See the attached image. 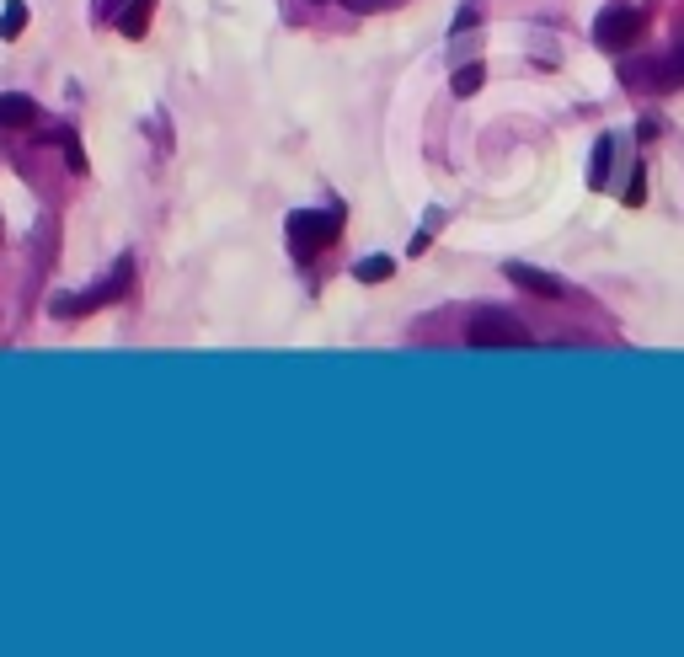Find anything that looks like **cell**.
Masks as SVG:
<instances>
[{"mask_svg":"<svg viewBox=\"0 0 684 657\" xmlns=\"http://www.w3.org/2000/svg\"><path fill=\"white\" fill-rule=\"evenodd\" d=\"M465 342L471 348H530V332L508 316V310H476L465 321Z\"/></svg>","mask_w":684,"mask_h":657,"instance_id":"cell-1","label":"cell"},{"mask_svg":"<svg viewBox=\"0 0 684 657\" xmlns=\"http://www.w3.org/2000/svg\"><path fill=\"white\" fill-rule=\"evenodd\" d=\"M33 123H38V102L33 97H22V91H6V97H0V134L33 129Z\"/></svg>","mask_w":684,"mask_h":657,"instance_id":"cell-5","label":"cell"},{"mask_svg":"<svg viewBox=\"0 0 684 657\" xmlns=\"http://www.w3.org/2000/svg\"><path fill=\"white\" fill-rule=\"evenodd\" d=\"M150 6H155V0H134V6H123V11H118V33H123V38H145Z\"/></svg>","mask_w":684,"mask_h":657,"instance_id":"cell-6","label":"cell"},{"mask_svg":"<svg viewBox=\"0 0 684 657\" xmlns=\"http://www.w3.org/2000/svg\"><path fill=\"white\" fill-rule=\"evenodd\" d=\"M481 81H487V70H481V65H465V70H455V97H476Z\"/></svg>","mask_w":684,"mask_h":657,"instance_id":"cell-10","label":"cell"},{"mask_svg":"<svg viewBox=\"0 0 684 657\" xmlns=\"http://www.w3.org/2000/svg\"><path fill=\"white\" fill-rule=\"evenodd\" d=\"M610 161H615V139H610V134H599V145H594V166H588V182H594V187L610 182Z\"/></svg>","mask_w":684,"mask_h":657,"instance_id":"cell-7","label":"cell"},{"mask_svg":"<svg viewBox=\"0 0 684 657\" xmlns=\"http://www.w3.org/2000/svg\"><path fill=\"white\" fill-rule=\"evenodd\" d=\"M342 6H348V11H364V17H369V11H385L391 0H342Z\"/></svg>","mask_w":684,"mask_h":657,"instance_id":"cell-13","label":"cell"},{"mask_svg":"<svg viewBox=\"0 0 684 657\" xmlns=\"http://www.w3.org/2000/svg\"><path fill=\"white\" fill-rule=\"evenodd\" d=\"M642 177H647V171L636 166V177H631V187H626V203H642V198H647V182H642Z\"/></svg>","mask_w":684,"mask_h":657,"instance_id":"cell-12","label":"cell"},{"mask_svg":"<svg viewBox=\"0 0 684 657\" xmlns=\"http://www.w3.org/2000/svg\"><path fill=\"white\" fill-rule=\"evenodd\" d=\"M342 230V214H321V209H300L289 214V246L294 257H316L321 246H332Z\"/></svg>","mask_w":684,"mask_h":657,"instance_id":"cell-2","label":"cell"},{"mask_svg":"<svg viewBox=\"0 0 684 657\" xmlns=\"http://www.w3.org/2000/svg\"><path fill=\"white\" fill-rule=\"evenodd\" d=\"M642 38V11L636 6H604L594 22V43L599 49H631Z\"/></svg>","mask_w":684,"mask_h":657,"instance_id":"cell-3","label":"cell"},{"mask_svg":"<svg viewBox=\"0 0 684 657\" xmlns=\"http://www.w3.org/2000/svg\"><path fill=\"white\" fill-rule=\"evenodd\" d=\"M391 273H396L391 257H364L359 268H353V278H359V284H380V278H391Z\"/></svg>","mask_w":684,"mask_h":657,"instance_id":"cell-9","label":"cell"},{"mask_svg":"<svg viewBox=\"0 0 684 657\" xmlns=\"http://www.w3.org/2000/svg\"><path fill=\"white\" fill-rule=\"evenodd\" d=\"M503 273H508V284L530 289V294H540V300H562V294H567V284H562V278L540 273V268H530V262H508Z\"/></svg>","mask_w":684,"mask_h":657,"instance_id":"cell-4","label":"cell"},{"mask_svg":"<svg viewBox=\"0 0 684 657\" xmlns=\"http://www.w3.org/2000/svg\"><path fill=\"white\" fill-rule=\"evenodd\" d=\"M663 86H684V49L663 65Z\"/></svg>","mask_w":684,"mask_h":657,"instance_id":"cell-11","label":"cell"},{"mask_svg":"<svg viewBox=\"0 0 684 657\" xmlns=\"http://www.w3.org/2000/svg\"><path fill=\"white\" fill-rule=\"evenodd\" d=\"M22 27H27V6L22 0H6V11H0V38H22Z\"/></svg>","mask_w":684,"mask_h":657,"instance_id":"cell-8","label":"cell"}]
</instances>
